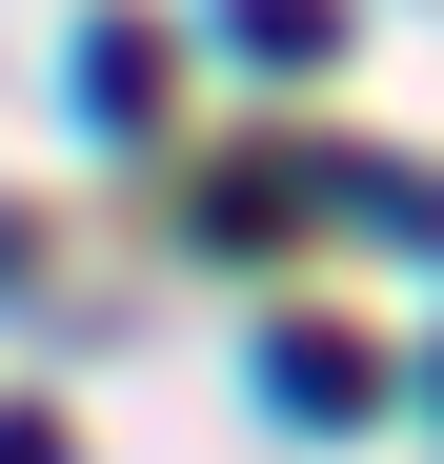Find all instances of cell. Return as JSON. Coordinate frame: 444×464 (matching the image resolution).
<instances>
[{
  "label": "cell",
  "mask_w": 444,
  "mask_h": 464,
  "mask_svg": "<svg viewBox=\"0 0 444 464\" xmlns=\"http://www.w3.org/2000/svg\"><path fill=\"white\" fill-rule=\"evenodd\" d=\"M263 404H283V424H363V404H384V363H363L343 324H283V343H263Z\"/></svg>",
  "instance_id": "1"
},
{
  "label": "cell",
  "mask_w": 444,
  "mask_h": 464,
  "mask_svg": "<svg viewBox=\"0 0 444 464\" xmlns=\"http://www.w3.org/2000/svg\"><path fill=\"white\" fill-rule=\"evenodd\" d=\"M222 21H243V61H323V41H343L323 0H222Z\"/></svg>",
  "instance_id": "2"
},
{
  "label": "cell",
  "mask_w": 444,
  "mask_h": 464,
  "mask_svg": "<svg viewBox=\"0 0 444 464\" xmlns=\"http://www.w3.org/2000/svg\"><path fill=\"white\" fill-rule=\"evenodd\" d=\"M0 464H61V424H41V404H0Z\"/></svg>",
  "instance_id": "3"
},
{
  "label": "cell",
  "mask_w": 444,
  "mask_h": 464,
  "mask_svg": "<svg viewBox=\"0 0 444 464\" xmlns=\"http://www.w3.org/2000/svg\"><path fill=\"white\" fill-rule=\"evenodd\" d=\"M21 263H41V222H0V283H21Z\"/></svg>",
  "instance_id": "4"
},
{
  "label": "cell",
  "mask_w": 444,
  "mask_h": 464,
  "mask_svg": "<svg viewBox=\"0 0 444 464\" xmlns=\"http://www.w3.org/2000/svg\"><path fill=\"white\" fill-rule=\"evenodd\" d=\"M424 383H444V363H424Z\"/></svg>",
  "instance_id": "5"
}]
</instances>
